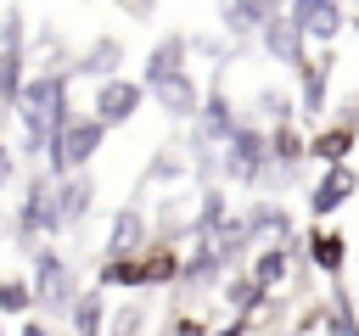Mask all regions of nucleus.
I'll use <instances>...</instances> for the list:
<instances>
[{
	"label": "nucleus",
	"instance_id": "nucleus-13",
	"mask_svg": "<svg viewBox=\"0 0 359 336\" xmlns=\"http://www.w3.org/2000/svg\"><path fill=\"white\" fill-rule=\"evenodd\" d=\"M151 246V218L140 213V207H118L112 213V224H107V263H123V258H140Z\"/></svg>",
	"mask_w": 359,
	"mask_h": 336
},
{
	"label": "nucleus",
	"instance_id": "nucleus-10",
	"mask_svg": "<svg viewBox=\"0 0 359 336\" xmlns=\"http://www.w3.org/2000/svg\"><path fill=\"white\" fill-rule=\"evenodd\" d=\"M353 190H359V168H353V162L320 168V179L309 185V218H314V224H331V218L353 202Z\"/></svg>",
	"mask_w": 359,
	"mask_h": 336
},
{
	"label": "nucleus",
	"instance_id": "nucleus-36",
	"mask_svg": "<svg viewBox=\"0 0 359 336\" xmlns=\"http://www.w3.org/2000/svg\"><path fill=\"white\" fill-rule=\"evenodd\" d=\"M0 336H6V319H0Z\"/></svg>",
	"mask_w": 359,
	"mask_h": 336
},
{
	"label": "nucleus",
	"instance_id": "nucleus-4",
	"mask_svg": "<svg viewBox=\"0 0 359 336\" xmlns=\"http://www.w3.org/2000/svg\"><path fill=\"white\" fill-rule=\"evenodd\" d=\"M219 179H224V185H241V190H252V185L269 179V129H264V123L247 118V123L224 140V151H219Z\"/></svg>",
	"mask_w": 359,
	"mask_h": 336
},
{
	"label": "nucleus",
	"instance_id": "nucleus-26",
	"mask_svg": "<svg viewBox=\"0 0 359 336\" xmlns=\"http://www.w3.org/2000/svg\"><path fill=\"white\" fill-rule=\"evenodd\" d=\"M107 314H112V297H107L101 286H90V291L73 302L67 330H73V336H107Z\"/></svg>",
	"mask_w": 359,
	"mask_h": 336
},
{
	"label": "nucleus",
	"instance_id": "nucleus-23",
	"mask_svg": "<svg viewBox=\"0 0 359 336\" xmlns=\"http://www.w3.org/2000/svg\"><path fill=\"white\" fill-rule=\"evenodd\" d=\"M230 218H236V213H230L224 185H208V190H202V202L191 207V235H196V241H219Z\"/></svg>",
	"mask_w": 359,
	"mask_h": 336
},
{
	"label": "nucleus",
	"instance_id": "nucleus-11",
	"mask_svg": "<svg viewBox=\"0 0 359 336\" xmlns=\"http://www.w3.org/2000/svg\"><path fill=\"white\" fill-rule=\"evenodd\" d=\"M241 230L252 235V252H264V246H280V241H297V224H292V207L286 202H247L241 213Z\"/></svg>",
	"mask_w": 359,
	"mask_h": 336
},
{
	"label": "nucleus",
	"instance_id": "nucleus-16",
	"mask_svg": "<svg viewBox=\"0 0 359 336\" xmlns=\"http://www.w3.org/2000/svg\"><path fill=\"white\" fill-rule=\"evenodd\" d=\"M297 112L303 118H331V50L309 56V67L297 73Z\"/></svg>",
	"mask_w": 359,
	"mask_h": 336
},
{
	"label": "nucleus",
	"instance_id": "nucleus-34",
	"mask_svg": "<svg viewBox=\"0 0 359 336\" xmlns=\"http://www.w3.org/2000/svg\"><path fill=\"white\" fill-rule=\"evenodd\" d=\"M213 336H252V319H241V314H230V319H224V325H219Z\"/></svg>",
	"mask_w": 359,
	"mask_h": 336
},
{
	"label": "nucleus",
	"instance_id": "nucleus-28",
	"mask_svg": "<svg viewBox=\"0 0 359 336\" xmlns=\"http://www.w3.org/2000/svg\"><path fill=\"white\" fill-rule=\"evenodd\" d=\"M146 325H151V302H140V297H123L107 314V336H140Z\"/></svg>",
	"mask_w": 359,
	"mask_h": 336
},
{
	"label": "nucleus",
	"instance_id": "nucleus-32",
	"mask_svg": "<svg viewBox=\"0 0 359 336\" xmlns=\"http://www.w3.org/2000/svg\"><path fill=\"white\" fill-rule=\"evenodd\" d=\"M11 179H17V146H6V140H0V190H6Z\"/></svg>",
	"mask_w": 359,
	"mask_h": 336
},
{
	"label": "nucleus",
	"instance_id": "nucleus-14",
	"mask_svg": "<svg viewBox=\"0 0 359 336\" xmlns=\"http://www.w3.org/2000/svg\"><path fill=\"white\" fill-rule=\"evenodd\" d=\"M224 280H230V263L219 258V246H213V241H191V252H185V269H180V286H174V291L196 297V291H219Z\"/></svg>",
	"mask_w": 359,
	"mask_h": 336
},
{
	"label": "nucleus",
	"instance_id": "nucleus-9",
	"mask_svg": "<svg viewBox=\"0 0 359 336\" xmlns=\"http://www.w3.org/2000/svg\"><path fill=\"white\" fill-rule=\"evenodd\" d=\"M191 39L185 34H163L151 50H146V67H140V84H146V95L151 90H168V84H180V78H191Z\"/></svg>",
	"mask_w": 359,
	"mask_h": 336
},
{
	"label": "nucleus",
	"instance_id": "nucleus-2",
	"mask_svg": "<svg viewBox=\"0 0 359 336\" xmlns=\"http://www.w3.org/2000/svg\"><path fill=\"white\" fill-rule=\"evenodd\" d=\"M28 286H34V308H39V314H50V319H67V314H73V302L84 297V286H79L73 263H67L50 241H39V246L28 252Z\"/></svg>",
	"mask_w": 359,
	"mask_h": 336
},
{
	"label": "nucleus",
	"instance_id": "nucleus-12",
	"mask_svg": "<svg viewBox=\"0 0 359 336\" xmlns=\"http://www.w3.org/2000/svg\"><path fill=\"white\" fill-rule=\"evenodd\" d=\"M258 45H264V56H269L275 67H286L292 78H297V73L309 67V39H303V28H297V22L286 17V6H280V11L269 17V28L258 34Z\"/></svg>",
	"mask_w": 359,
	"mask_h": 336
},
{
	"label": "nucleus",
	"instance_id": "nucleus-27",
	"mask_svg": "<svg viewBox=\"0 0 359 336\" xmlns=\"http://www.w3.org/2000/svg\"><path fill=\"white\" fill-rule=\"evenodd\" d=\"M0 319H34V286H28V274H6L0 280Z\"/></svg>",
	"mask_w": 359,
	"mask_h": 336
},
{
	"label": "nucleus",
	"instance_id": "nucleus-20",
	"mask_svg": "<svg viewBox=\"0 0 359 336\" xmlns=\"http://www.w3.org/2000/svg\"><path fill=\"white\" fill-rule=\"evenodd\" d=\"M297 252H303V235H297V241H280V246H264V252H252L247 274H252L264 291H275V286H286V280H292V263H297Z\"/></svg>",
	"mask_w": 359,
	"mask_h": 336
},
{
	"label": "nucleus",
	"instance_id": "nucleus-31",
	"mask_svg": "<svg viewBox=\"0 0 359 336\" xmlns=\"http://www.w3.org/2000/svg\"><path fill=\"white\" fill-rule=\"evenodd\" d=\"M258 112H269L275 123H286V118H297V101L286 90H258Z\"/></svg>",
	"mask_w": 359,
	"mask_h": 336
},
{
	"label": "nucleus",
	"instance_id": "nucleus-24",
	"mask_svg": "<svg viewBox=\"0 0 359 336\" xmlns=\"http://www.w3.org/2000/svg\"><path fill=\"white\" fill-rule=\"evenodd\" d=\"M219 297H224V308H230V314H241V319H258V314L269 308V291H264L247 269H236V274L219 286Z\"/></svg>",
	"mask_w": 359,
	"mask_h": 336
},
{
	"label": "nucleus",
	"instance_id": "nucleus-6",
	"mask_svg": "<svg viewBox=\"0 0 359 336\" xmlns=\"http://www.w3.org/2000/svg\"><path fill=\"white\" fill-rule=\"evenodd\" d=\"M151 95H146V84L140 78H107V84H95V106H90V118L95 123H107V129H123V123H135L140 118V106H146Z\"/></svg>",
	"mask_w": 359,
	"mask_h": 336
},
{
	"label": "nucleus",
	"instance_id": "nucleus-21",
	"mask_svg": "<svg viewBox=\"0 0 359 336\" xmlns=\"http://www.w3.org/2000/svg\"><path fill=\"white\" fill-rule=\"evenodd\" d=\"M353 151H359V134L342 129V123H320L309 134V162H320V168H342Z\"/></svg>",
	"mask_w": 359,
	"mask_h": 336
},
{
	"label": "nucleus",
	"instance_id": "nucleus-33",
	"mask_svg": "<svg viewBox=\"0 0 359 336\" xmlns=\"http://www.w3.org/2000/svg\"><path fill=\"white\" fill-rule=\"evenodd\" d=\"M129 22H157V6H146V0H129V6H118Z\"/></svg>",
	"mask_w": 359,
	"mask_h": 336
},
{
	"label": "nucleus",
	"instance_id": "nucleus-8",
	"mask_svg": "<svg viewBox=\"0 0 359 336\" xmlns=\"http://www.w3.org/2000/svg\"><path fill=\"white\" fill-rule=\"evenodd\" d=\"M241 123H247V118H241V106L230 101V90H224V84H208V90H202V112H196V146L224 151V140H230Z\"/></svg>",
	"mask_w": 359,
	"mask_h": 336
},
{
	"label": "nucleus",
	"instance_id": "nucleus-18",
	"mask_svg": "<svg viewBox=\"0 0 359 336\" xmlns=\"http://www.w3.org/2000/svg\"><path fill=\"white\" fill-rule=\"evenodd\" d=\"M118 67H123V39H118V34H95V39L84 45V56L73 62V78L107 84V78H118Z\"/></svg>",
	"mask_w": 359,
	"mask_h": 336
},
{
	"label": "nucleus",
	"instance_id": "nucleus-29",
	"mask_svg": "<svg viewBox=\"0 0 359 336\" xmlns=\"http://www.w3.org/2000/svg\"><path fill=\"white\" fill-rule=\"evenodd\" d=\"M325 330L331 336H359V314H353V297L337 286L331 291V302H325Z\"/></svg>",
	"mask_w": 359,
	"mask_h": 336
},
{
	"label": "nucleus",
	"instance_id": "nucleus-35",
	"mask_svg": "<svg viewBox=\"0 0 359 336\" xmlns=\"http://www.w3.org/2000/svg\"><path fill=\"white\" fill-rule=\"evenodd\" d=\"M17 336H56V330H50V325L34 314V319H22V325H17Z\"/></svg>",
	"mask_w": 359,
	"mask_h": 336
},
{
	"label": "nucleus",
	"instance_id": "nucleus-17",
	"mask_svg": "<svg viewBox=\"0 0 359 336\" xmlns=\"http://www.w3.org/2000/svg\"><path fill=\"white\" fill-rule=\"evenodd\" d=\"M303 258H309V269L342 280V269H348V235L331 230V224H314V230L303 235Z\"/></svg>",
	"mask_w": 359,
	"mask_h": 336
},
{
	"label": "nucleus",
	"instance_id": "nucleus-15",
	"mask_svg": "<svg viewBox=\"0 0 359 336\" xmlns=\"http://www.w3.org/2000/svg\"><path fill=\"white\" fill-rule=\"evenodd\" d=\"M297 162H309V134L297 118L286 123H269V179H297Z\"/></svg>",
	"mask_w": 359,
	"mask_h": 336
},
{
	"label": "nucleus",
	"instance_id": "nucleus-1",
	"mask_svg": "<svg viewBox=\"0 0 359 336\" xmlns=\"http://www.w3.org/2000/svg\"><path fill=\"white\" fill-rule=\"evenodd\" d=\"M67 84H73V73H67V67L28 73V84H22V95H17V129H22L17 157H22V162H34V157H45V151H50L56 123L73 112V106H67Z\"/></svg>",
	"mask_w": 359,
	"mask_h": 336
},
{
	"label": "nucleus",
	"instance_id": "nucleus-3",
	"mask_svg": "<svg viewBox=\"0 0 359 336\" xmlns=\"http://www.w3.org/2000/svg\"><path fill=\"white\" fill-rule=\"evenodd\" d=\"M107 146V123H95L90 112H67L50 134V151H45V174L50 179H67V174H90L95 151Z\"/></svg>",
	"mask_w": 359,
	"mask_h": 336
},
{
	"label": "nucleus",
	"instance_id": "nucleus-7",
	"mask_svg": "<svg viewBox=\"0 0 359 336\" xmlns=\"http://www.w3.org/2000/svg\"><path fill=\"white\" fill-rule=\"evenodd\" d=\"M286 17H292V22L303 28V39L320 45V50H331V45L348 34V6H337V0H292Z\"/></svg>",
	"mask_w": 359,
	"mask_h": 336
},
{
	"label": "nucleus",
	"instance_id": "nucleus-30",
	"mask_svg": "<svg viewBox=\"0 0 359 336\" xmlns=\"http://www.w3.org/2000/svg\"><path fill=\"white\" fill-rule=\"evenodd\" d=\"M191 168L180 162V151H151V168H146V179L151 185H174V179H185Z\"/></svg>",
	"mask_w": 359,
	"mask_h": 336
},
{
	"label": "nucleus",
	"instance_id": "nucleus-37",
	"mask_svg": "<svg viewBox=\"0 0 359 336\" xmlns=\"http://www.w3.org/2000/svg\"><path fill=\"white\" fill-rule=\"evenodd\" d=\"M163 336H174V330H163Z\"/></svg>",
	"mask_w": 359,
	"mask_h": 336
},
{
	"label": "nucleus",
	"instance_id": "nucleus-25",
	"mask_svg": "<svg viewBox=\"0 0 359 336\" xmlns=\"http://www.w3.org/2000/svg\"><path fill=\"white\" fill-rule=\"evenodd\" d=\"M140 269H146V291L151 286H180V269H185V252L174 241H151L140 252Z\"/></svg>",
	"mask_w": 359,
	"mask_h": 336
},
{
	"label": "nucleus",
	"instance_id": "nucleus-22",
	"mask_svg": "<svg viewBox=\"0 0 359 336\" xmlns=\"http://www.w3.org/2000/svg\"><path fill=\"white\" fill-rule=\"evenodd\" d=\"M90 207H95V179H90V174H67V179H56V218H62V230L84 224Z\"/></svg>",
	"mask_w": 359,
	"mask_h": 336
},
{
	"label": "nucleus",
	"instance_id": "nucleus-19",
	"mask_svg": "<svg viewBox=\"0 0 359 336\" xmlns=\"http://www.w3.org/2000/svg\"><path fill=\"white\" fill-rule=\"evenodd\" d=\"M275 11H280L275 0H230V6H219V22H224L230 39H258Z\"/></svg>",
	"mask_w": 359,
	"mask_h": 336
},
{
	"label": "nucleus",
	"instance_id": "nucleus-5",
	"mask_svg": "<svg viewBox=\"0 0 359 336\" xmlns=\"http://www.w3.org/2000/svg\"><path fill=\"white\" fill-rule=\"evenodd\" d=\"M11 224H17V241H22V246H34L39 235H56V230H62V218H56V179H50V174H28Z\"/></svg>",
	"mask_w": 359,
	"mask_h": 336
}]
</instances>
